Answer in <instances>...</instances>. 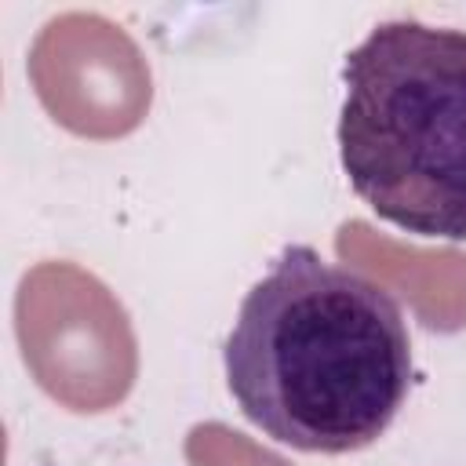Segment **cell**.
Here are the masks:
<instances>
[{
	"label": "cell",
	"mask_w": 466,
	"mask_h": 466,
	"mask_svg": "<svg viewBox=\"0 0 466 466\" xmlns=\"http://www.w3.org/2000/svg\"><path fill=\"white\" fill-rule=\"evenodd\" d=\"M237 408L273 441L346 455L397 419L411 390V339L375 280L291 244L244 295L222 350Z\"/></svg>",
	"instance_id": "6da1fadb"
},
{
	"label": "cell",
	"mask_w": 466,
	"mask_h": 466,
	"mask_svg": "<svg viewBox=\"0 0 466 466\" xmlns=\"http://www.w3.org/2000/svg\"><path fill=\"white\" fill-rule=\"evenodd\" d=\"M342 80L339 157L353 193L415 237L466 240V33L382 22Z\"/></svg>",
	"instance_id": "7a4b0ae2"
},
{
	"label": "cell",
	"mask_w": 466,
	"mask_h": 466,
	"mask_svg": "<svg viewBox=\"0 0 466 466\" xmlns=\"http://www.w3.org/2000/svg\"><path fill=\"white\" fill-rule=\"evenodd\" d=\"M18 339L36 382L73 411H102L135 375L124 309L84 269L44 262L18 288Z\"/></svg>",
	"instance_id": "3957f363"
},
{
	"label": "cell",
	"mask_w": 466,
	"mask_h": 466,
	"mask_svg": "<svg viewBox=\"0 0 466 466\" xmlns=\"http://www.w3.org/2000/svg\"><path fill=\"white\" fill-rule=\"evenodd\" d=\"M33 84L44 106L58 116L80 91V84H102L135 116L149 102V73L135 44L98 15L51 18L29 55Z\"/></svg>",
	"instance_id": "277c9868"
}]
</instances>
